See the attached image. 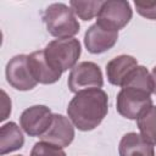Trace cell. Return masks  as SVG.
Instances as JSON below:
<instances>
[{
	"instance_id": "obj_5",
	"label": "cell",
	"mask_w": 156,
	"mask_h": 156,
	"mask_svg": "<svg viewBox=\"0 0 156 156\" xmlns=\"http://www.w3.org/2000/svg\"><path fill=\"white\" fill-rule=\"evenodd\" d=\"M67 85L74 94L88 89H101L104 85L101 68L99 65L91 61L79 62L71 69Z\"/></svg>"
},
{
	"instance_id": "obj_12",
	"label": "cell",
	"mask_w": 156,
	"mask_h": 156,
	"mask_svg": "<svg viewBox=\"0 0 156 156\" xmlns=\"http://www.w3.org/2000/svg\"><path fill=\"white\" fill-rule=\"evenodd\" d=\"M138 66V61L130 55H119L106 63V76L110 84L122 87L132 71Z\"/></svg>"
},
{
	"instance_id": "obj_9",
	"label": "cell",
	"mask_w": 156,
	"mask_h": 156,
	"mask_svg": "<svg viewBox=\"0 0 156 156\" xmlns=\"http://www.w3.org/2000/svg\"><path fill=\"white\" fill-rule=\"evenodd\" d=\"M118 40V32L99 23L91 24L84 34V45L90 54H102L112 49Z\"/></svg>"
},
{
	"instance_id": "obj_1",
	"label": "cell",
	"mask_w": 156,
	"mask_h": 156,
	"mask_svg": "<svg viewBox=\"0 0 156 156\" xmlns=\"http://www.w3.org/2000/svg\"><path fill=\"white\" fill-rule=\"evenodd\" d=\"M154 84L151 73L145 66H136L128 76L116 98L117 112L127 119H138L152 106Z\"/></svg>"
},
{
	"instance_id": "obj_11",
	"label": "cell",
	"mask_w": 156,
	"mask_h": 156,
	"mask_svg": "<svg viewBox=\"0 0 156 156\" xmlns=\"http://www.w3.org/2000/svg\"><path fill=\"white\" fill-rule=\"evenodd\" d=\"M28 65L30 68V72L34 77V79L40 84H54L56 83L61 76L62 72L56 69L46 58L44 50L34 51L28 55Z\"/></svg>"
},
{
	"instance_id": "obj_20",
	"label": "cell",
	"mask_w": 156,
	"mask_h": 156,
	"mask_svg": "<svg viewBox=\"0 0 156 156\" xmlns=\"http://www.w3.org/2000/svg\"><path fill=\"white\" fill-rule=\"evenodd\" d=\"M151 78H152V84H154V94L156 95V66L151 71Z\"/></svg>"
},
{
	"instance_id": "obj_18",
	"label": "cell",
	"mask_w": 156,
	"mask_h": 156,
	"mask_svg": "<svg viewBox=\"0 0 156 156\" xmlns=\"http://www.w3.org/2000/svg\"><path fill=\"white\" fill-rule=\"evenodd\" d=\"M136 12L147 20H156V1H134Z\"/></svg>"
},
{
	"instance_id": "obj_6",
	"label": "cell",
	"mask_w": 156,
	"mask_h": 156,
	"mask_svg": "<svg viewBox=\"0 0 156 156\" xmlns=\"http://www.w3.org/2000/svg\"><path fill=\"white\" fill-rule=\"evenodd\" d=\"M133 17L130 4L126 0H107L102 2L98 15L96 23L100 26L118 32L124 28Z\"/></svg>"
},
{
	"instance_id": "obj_19",
	"label": "cell",
	"mask_w": 156,
	"mask_h": 156,
	"mask_svg": "<svg viewBox=\"0 0 156 156\" xmlns=\"http://www.w3.org/2000/svg\"><path fill=\"white\" fill-rule=\"evenodd\" d=\"M1 121H5L11 113V100L5 90H1Z\"/></svg>"
},
{
	"instance_id": "obj_15",
	"label": "cell",
	"mask_w": 156,
	"mask_h": 156,
	"mask_svg": "<svg viewBox=\"0 0 156 156\" xmlns=\"http://www.w3.org/2000/svg\"><path fill=\"white\" fill-rule=\"evenodd\" d=\"M140 135L151 145H156V106L149 107L136 119Z\"/></svg>"
},
{
	"instance_id": "obj_7",
	"label": "cell",
	"mask_w": 156,
	"mask_h": 156,
	"mask_svg": "<svg viewBox=\"0 0 156 156\" xmlns=\"http://www.w3.org/2000/svg\"><path fill=\"white\" fill-rule=\"evenodd\" d=\"M5 74L7 83L13 89L20 91L32 90L38 84L30 72L28 65V55L26 54H20L10 58L5 68Z\"/></svg>"
},
{
	"instance_id": "obj_13",
	"label": "cell",
	"mask_w": 156,
	"mask_h": 156,
	"mask_svg": "<svg viewBox=\"0 0 156 156\" xmlns=\"http://www.w3.org/2000/svg\"><path fill=\"white\" fill-rule=\"evenodd\" d=\"M119 156H155L154 145L135 132L126 133L118 145Z\"/></svg>"
},
{
	"instance_id": "obj_8",
	"label": "cell",
	"mask_w": 156,
	"mask_h": 156,
	"mask_svg": "<svg viewBox=\"0 0 156 156\" xmlns=\"http://www.w3.org/2000/svg\"><path fill=\"white\" fill-rule=\"evenodd\" d=\"M54 113L45 105H33L26 108L20 117V126L29 136L44 135L51 126Z\"/></svg>"
},
{
	"instance_id": "obj_14",
	"label": "cell",
	"mask_w": 156,
	"mask_h": 156,
	"mask_svg": "<svg viewBox=\"0 0 156 156\" xmlns=\"http://www.w3.org/2000/svg\"><path fill=\"white\" fill-rule=\"evenodd\" d=\"M24 145V136L21 128L15 122H7L0 128V155L20 150Z\"/></svg>"
},
{
	"instance_id": "obj_16",
	"label": "cell",
	"mask_w": 156,
	"mask_h": 156,
	"mask_svg": "<svg viewBox=\"0 0 156 156\" xmlns=\"http://www.w3.org/2000/svg\"><path fill=\"white\" fill-rule=\"evenodd\" d=\"M102 2L104 1H100V0H94V1L72 0V1H69V6L73 10V12L76 13V16H78L80 20L90 21L94 17H98L100 9L102 6Z\"/></svg>"
},
{
	"instance_id": "obj_2",
	"label": "cell",
	"mask_w": 156,
	"mask_h": 156,
	"mask_svg": "<svg viewBox=\"0 0 156 156\" xmlns=\"http://www.w3.org/2000/svg\"><path fill=\"white\" fill-rule=\"evenodd\" d=\"M108 112V96L102 89H88L77 93L68 104L67 116L73 126L89 132L95 129Z\"/></svg>"
},
{
	"instance_id": "obj_10",
	"label": "cell",
	"mask_w": 156,
	"mask_h": 156,
	"mask_svg": "<svg viewBox=\"0 0 156 156\" xmlns=\"http://www.w3.org/2000/svg\"><path fill=\"white\" fill-rule=\"evenodd\" d=\"M74 135V126L71 119L63 115L54 113L51 126L48 132L40 136V140L63 149L71 145Z\"/></svg>"
},
{
	"instance_id": "obj_4",
	"label": "cell",
	"mask_w": 156,
	"mask_h": 156,
	"mask_svg": "<svg viewBox=\"0 0 156 156\" xmlns=\"http://www.w3.org/2000/svg\"><path fill=\"white\" fill-rule=\"evenodd\" d=\"M48 61L62 73L72 69L80 57L82 45L76 38L54 39L44 49Z\"/></svg>"
},
{
	"instance_id": "obj_3",
	"label": "cell",
	"mask_w": 156,
	"mask_h": 156,
	"mask_svg": "<svg viewBox=\"0 0 156 156\" xmlns=\"http://www.w3.org/2000/svg\"><path fill=\"white\" fill-rule=\"evenodd\" d=\"M41 20L45 23L48 33L57 39L74 38L80 28L73 10L63 2L50 4L43 11Z\"/></svg>"
},
{
	"instance_id": "obj_21",
	"label": "cell",
	"mask_w": 156,
	"mask_h": 156,
	"mask_svg": "<svg viewBox=\"0 0 156 156\" xmlns=\"http://www.w3.org/2000/svg\"><path fill=\"white\" fill-rule=\"evenodd\" d=\"M16 156H22V155H16Z\"/></svg>"
},
{
	"instance_id": "obj_17",
	"label": "cell",
	"mask_w": 156,
	"mask_h": 156,
	"mask_svg": "<svg viewBox=\"0 0 156 156\" xmlns=\"http://www.w3.org/2000/svg\"><path fill=\"white\" fill-rule=\"evenodd\" d=\"M30 156H67L62 147L55 146L46 141H38L30 150Z\"/></svg>"
}]
</instances>
